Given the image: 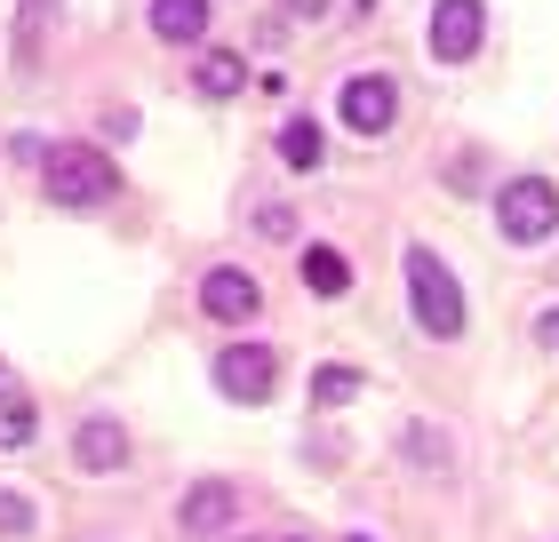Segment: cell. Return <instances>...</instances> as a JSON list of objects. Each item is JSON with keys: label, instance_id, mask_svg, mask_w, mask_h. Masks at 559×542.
Wrapping results in <instances>:
<instances>
[{"label": "cell", "instance_id": "6da1fadb", "mask_svg": "<svg viewBox=\"0 0 559 542\" xmlns=\"http://www.w3.org/2000/svg\"><path fill=\"white\" fill-rule=\"evenodd\" d=\"M40 184H48L57 208H96L120 176H112V160L96 144H57V152H40Z\"/></svg>", "mask_w": 559, "mask_h": 542}, {"label": "cell", "instance_id": "7a4b0ae2", "mask_svg": "<svg viewBox=\"0 0 559 542\" xmlns=\"http://www.w3.org/2000/svg\"><path fill=\"white\" fill-rule=\"evenodd\" d=\"M408 303H416V327L424 335H464V288H455V272L440 264L431 248H408Z\"/></svg>", "mask_w": 559, "mask_h": 542}, {"label": "cell", "instance_id": "3957f363", "mask_svg": "<svg viewBox=\"0 0 559 542\" xmlns=\"http://www.w3.org/2000/svg\"><path fill=\"white\" fill-rule=\"evenodd\" d=\"M496 224H503V240H512V248H544L559 231V192L544 184V176H512L503 200H496Z\"/></svg>", "mask_w": 559, "mask_h": 542}, {"label": "cell", "instance_id": "277c9868", "mask_svg": "<svg viewBox=\"0 0 559 542\" xmlns=\"http://www.w3.org/2000/svg\"><path fill=\"white\" fill-rule=\"evenodd\" d=\"M216 392L240 399V407H264V399L280 392V359H272L264 344H233V351L216 359Z\"/></svg>", "mask_w": 559, "mask_h": 542}, {"label": "cell", "instance_id": "5b68a950", "mask_svg": "<svg viewBox=\"0 0 559 542\" xmlns=\"http://www.w3.org/2000/svg\"><path fill=\"white\" fill-rule=\"evenodd\" d=\"M200 312H209L216 327H248V320L264 312V288H257L240 264H216L209 279H200Z\"/></svg>", "mask_w": 559, "mask_h": 542}, {"label": "cell", "instance_id": "8992f818", "mask_svg": "<svg viewBox=\"0 0 559 542\" xmlns=\"http://www.w3.org/2000/svg\"><path fill=\"white\" fill-rule=\"evenodd\" d=\"M336 112H344V128H360V136H384L392 112H400V88L384 81V72H352L344 96H336Z\"/></svg>", "mask_w": 559, "mask_h": 542}, {"label": "cell", "instance_id": "52a82bcc", "mask_svg": "<svg viewBox=\"0 0 559 542\" xmlns=\"http://www.w3.org/2000/svg\"><path fill=\"white\" fill-rule=\"evenodd\" d=\"M479 33H488V9H479V0H440V9H431V57L440 64L479 57Z\"/></svg>", "mask_w": 559, "mask_h": 542}, {"label": "cell", "instance_id": "ba28073f", "mask_svg": "<svg viewBox=\"0 0 559 542\" xmlns=\"http://www.w3.org/2000/svg\"><path fill=\"white\" fill-rule=\"evenodd\" d=\"M233 510H240L233 486L200 479V486H185V503H176V527H185V534H224V527H233Z\"/></svg>", "mask_w": 559, "mask_h": 542}, {"label": "cell", "instance_id": "9c48e42d", "mask_svg": "<svg viewBox=\"0 0 559 542\" xmlns=\"http://www.w3.org/2000/svg\"><path fill=\"white\" fill-rule=\"evenodd\" d=\"M72 462H81V471H120V462H129V438H120V423H112V415H88L81 438H72Z\"/></svg>", "mask_w": 559, "mask_h": 542}, {"label": "cell", "instance_id": "30bf717a", "mask_svg": "<svg viewBox=\"0 0 559 542\" xmlns=\"http://www.w3.org/2000/svg\"><path fill=\"white\" fill-rule=\"evenodd\" d=\"M192 88L209 96V105L240 96V88H248V57H240V48H209V57H200V72H192Z\"/></svg>", "mask_w": 559, "mask_h": 542}, {"label": "cell", "instance_id": "8fae6325", "mask_svg": "<svg viewBox=\"0 0 559 542\" xmlns=\"http://www.w3.org/2000/svg\"><path fill=\"white\" fill-rule=\"evenodd\" d=\"M152 33H160L168 48H185L209 33V0H152Z\"/></svg>", "mask_w": 559, "mask_h": 542}, {"label": "cell", "instance_id": "7c38bea8", "mask_svg": "<svg viewBox=\"0 0 559 542\" xmlns=\"http://www.w3.org/2000/svg\"><path fill=\"white\" fill-rule=\"evenodd\" d=\"M280 160H288V168H320L328 160L320 120H280Z\"/></svg>", "mask_w": 559, "mask_h": 542}, {"label": "cell", "instance_id": "4fadbf2b", "mask_svg": "<svg viewBox=\"0 0 559 542\" xmlns=\"http://www.w3.org/2000/svg\"><path fill=\"white\" fill-rule=\"evenodd\" d=\"M304 288H312V296H344L352 288V264L336 248H304Z\"/></svg>", "mask_w": 559, "mask_h": 542}, {"label": "cell", "instance_id": "5bb4252c", "mask_svg": "<svg viewBox=\"0 0 559 542\" xmlns=\"http://www.w3.org/2000/svg\"><path fill=\"white\" fill-rule=\"evenodd\" d=\"M33 431H40V415H33V399H16V392H0V455H16V447H33Z\"/></svg>", "mask_w": 559, "mask_h": 542}, {"label": "cell", "instance_id": "9a60e30c", "mask_svg": "<svg viewBox=\"0 0 559 542\" xmlns=\"http://www.w3.org/2000/svg\"><path fill=\"white\" fill-rule=\"evenodd\" d=\"M312 399H320V407H352V399H360V368H344V359L312 368Z\"/></svg>", "mask_w": 559, "mask_h": 542}, {"label": "cell", "instance_id": "2e32d148", "mask_svg": "<svg viewBox=\"0 0 559 542\" xmlns=\"http://www.w3.org/2000/svg\"><path fill=\"white\" fill-rule=\"evenodd\" d=\"M33 527V495H16V486H0V534H24Z\"/></svg>", "mask_w": 559, "mask_h": 542}, {"label": "cell", "instance_id": "e0dca14e", "mask_svg": "<svg viewBox=\"0 0 559 542\" xmlns=\"http://www.w3.org/2000/svg\"><path fill=\"white\" fill-rule=\"evenodd\" d=\"M408 455H416V462H448V438L431 431V423H416V431H408Z\"/></svg>", "mask_w": 559, "mask_h": 542}, {"label": "cell", "instance_id": "ac0fdd59", "mask_svg": "<svg viewBox=\"0 0 559 542\" xmlns=\"http://www.w3.org/2000/svg\"><path fill=\"white\" fill-rule=\"evenodd\" d=\"M40 9H48V0H24V48H33V24H40Z\"/></svg>", "mask_w": 559, "mask_h": 542}, {"label": "cell", "instance_id": "d6986e66", "mask_svg": "<svg viewBox=\"0 0 559 542\" xmlns=\"http://www.w3.org/2000/svg\"><path fill=\"white\" fill-rule=\"evenodd\" d=\"M536 335H544V344L559 351V312H544V327H536Z\"/></svg>", "mask_w": 559, "mask_h": 542}, {"label": "cell", "instance_id": "ffe728a7", "mask_svg": "<svg viewBox=\"0 0 559 542\" xmlns=\"http://www.w3.org/2000/svg\"><path fill=\"white\" fill-rule=\"evenodd\" d=\"M344 542H376V534H344Z\"/></svg>", "mask_w": 559, "mask_h": 542}, {"label": "cell", "instance_id": "44dd1931", "mask_svg": "<svg viewBox=\"0 0 559 542\" xmlns=\"http://www.w3.org/2000/svg\"><path fill=\"white\" fill-rule=\"evenodd\" d=\"M288 542H304V534H288Z\"/></svg>", "mask_w": 559, "mask_h": 542}]
</instances>
